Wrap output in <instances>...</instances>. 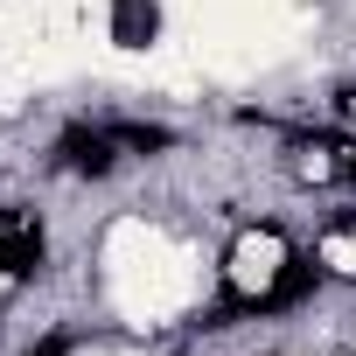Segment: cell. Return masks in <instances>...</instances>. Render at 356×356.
Here are the masks:
<instances>
[{"instance_id": "cell-1", "label": "cell", "mask_w": 356, "mask_h": 356, "mask_svg": "<svg viewBox=\"0 0 356 356\" xmlns=\"http://www.w3.org/2000/svg\"><path fill=\"white\" fill-rule=\"evenodd\" d=\"M112 147H119L112 133H91V126H70V133L56 140V161H63L70 175H105V168H112Z\"/></svg>"}, {"instance_id": "cell-2", "label": "cell", "mask_w": 356, "mask_h": 356, "mask_svg": "<svg viewBox=\"0 0 356 356\" xmlns=\"http://www.w3.org/2000/svg\"><path fill=\"white\" fill-rule=\"evenodd\" d=\"M0 224H8V238H0V273H8V280H29V273L42 266V231L22 224L15 210H0Z\"/></svg>"}, {"instance_id": "cell-3", "label": "cell", "mask_w": 356, "mask_h": 356, "mask_svg": "<svg viewBox=\"0 0 356 356\" xmlns=\"http://www.w3.org/2000/svg\"><path fill=\"white\" fill-rule=\"evenodd\" d=\"M154 29H161V8H154V0H112V42L147 49Z\"/></svg>"}, {"instance_id": "cell-4", "label": "cell", "mask_w": 356, "mask_h": 356, "mask_svg": "<svg viewBox=\"0 0 356 356\" xmlns=\"http://www.w3.org/2000/svg\"><path fill=\"white\" fill-rule=\"evenodd\" d=\"M307 293H314V266H307V259H286L280 280H273V293H266L259 307H293V300H307Z\"/></svg>"}, {"instance_id": "cell-5", "label": "cell", "mask_w": 356, "mask_h": 356, "mask_svg": "<svg viewBox=\"0 0 356 356\" xmlns=\"http://www.w3.org/2000/svg\"><path fill=\"white\" fill-rule=\"evenodd\" d=\"M112 140L133 147V154H161L168 147V126H112Z\"/></svg>"}, {"instance_id": "cell-6", "label": "cell", "mask_w": 356, "mask_h": 356, "mask_svg": "<svg viewBox=\"0 0 356 356\" xmlns=\"http://www.w3.org/2000/svg\"><path fill=\"white\" fill-rule=\"evenodd\" d=\"M35 356H70V342H63V335H49V342H42Z\"/></svg>"}]
</instances>
